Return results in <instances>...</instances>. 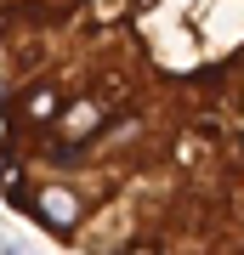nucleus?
<instances>
[{"instance_id": "nucleus-1", "label": "nucleus", "mask_w": 244, "mask_h": 255, "mask_svg": "<svg viewBox=\"0 0 244 255\" xmlns=\"http://www.w3.org/2000/svg\"><path fill=\"white\" fill-rule=\"evenodd\" d=\"M0 193L80 255H244V0H0Z\"/></svg>"}]
</instances>
